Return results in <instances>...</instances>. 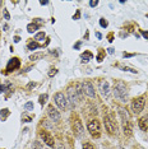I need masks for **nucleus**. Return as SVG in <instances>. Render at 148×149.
<instances>
[{
  "label": "nucleus",
  "instance_id": "34",
  "mask_svg": "<svg viewBox=\"0 0 148 149\" xmlns=\"http://www.w3.org/2000/svg\"><path fill=\"white\" fill-rule=\"evenodd\" d=\"M79 47H80V42H77V43H75V46H74V49L77 50V49H79Z\"/></svg>",
  "mask_w": 148,
  "mask_h": 149
},
{
  "label": "nucleus",
  "instance_id": "31",
  "mask_svg": "<svg viewBox=\"0 0 148 149\" xmlns=\"http://www.w3.org/2000/svg\"><path fill=\"white\" fill-rule=\"evenodd\" d=\"M107 38H109L110 42H112V41H114V40H112V38H114V35H112V33H110V35L107 36Z\"/></svg>",
  "mask_w": 148,
  "mask_h": 149
},
{
  "label": "nucleus",
  "instance_id": "23",
  "mask_svg": "<svg viewBox=\"0 0 148 149\" xmlns=\"http://www.w3.org/2000/svg\"><path fill=\"white\" fill-rule=\"evenodd\" d=\"M22 120H24L26 123H29V121L32 120V117L28 116V115H26V113H23V115H22Z\"/></svg>",
  "mask_w": 148,
  "mask_h": 149
},
{
  "label": "nucleus",
  "instance_id": "38",
  "mask_svg": "<svg viewBox=\"0 0 148 149\" xmlns=\"http://www.w3.org/2000/svg\"><path fill=\"white\" fill-rule=\"evenodd\" d=\"M4 91V87H1V84H0V92H3Z\"/></svg>",
  "mask_w": 148,
  "mask_h": 149
},
{
  "label": "nucleus",
  "instance_id": "17",
  "mask_svg": "<svg viewBox=\"0 0 148 149\" xmlns=\"http://www.w3.org/2000/svg\"><path fill=\"white\" fill-rule=\"evenodd\" d=\"M40 46H41V45H40L37 41H31V42L28 43V49L29 50H36V49H38Z\"/></svg>",
  "mask_w": 148,
  "mask_h": 149
},
{
  "label": "nucleus",
  "instance_id": "4",
  "mask_svg": "<svg viewBox=\"0 0 148 149\" xmlns=\"http://www.w3.org/2000/svg\"><path fill=\"white\" fill-rule=\"evenodd\" d=\"M72 130L75 136L80 138L83 135V125H82V121H80V118L77 116V115H73L72 117Z\"/></svg>",
  "mask_w": 148,
  "mask_h": 149
},
{
  "label": "nucleus",
  "instance_id": "6",
  "mask_svg": "<svg viewBox=\"0 0 148 149\" xmlns=\"http://www.w3.org/2000/svg\"><path fill=\"white\" fill-rule=\"evenodd\" d=\"M87 127H88V131L89 134L92 135L93 138H100L101 136V126H100V121L95 118V120H91L88 125H87Z\"/></svg>",
  "mask_w": 148,
  "mask_h": 149
},
{
  "label": "nucleus",
  "instance_id": "36",
  "mask_svg": "<svg viewBox=\"0 0 148 149\" xmlns=\"http://www.w3.org/2000/svg\"><path fill=\"white\" fill-rule=\"evenodd\" d=\"M14 41H15V42H19V41H21V38H19V37H15Z\"/></svg>",
  "mask_w": 148,
  "mask_h": 149
},
{
  "label": "nucleus",
  "instance_id": "33",
  "mask_svg": "<svg viewBox=\"0 0 148 149\" xmlns=\"http://www.w3.org/2000/svg\"><path fill=\"white\" fill-rule=\"evenodd\" d=\"M142 35H143L144 37H146L147 40H148V32H147V31H142Z\"/></svg>",
  "mask_w": 148,
  "mask_h": 149
},
{
  "label": "nucleus",
  "instance_id": "9",
  "mask_svg": "<svg viewBox=\"0 0 148 149\" xmlns=\"http://www.w3.org/2000/svg\"><path fill=\"white\" fill-rule=\"evenodd\" d=\"M40 135H41V138H42V140L45 141L46 144L49 145V147H55V140H54V138H52V135L49 133V131H46V130H42L41 133H40Z\"/></svg>",
  "mask_w": 148,
  "mask_h": 149
},
{
  "label": "nucleus",
  "instance_id": "11",
  "mask_svg": "<svg viewBox=\"0 0 148 149\" xmlns=\"http://www.w3.org/2000/svg\"><path fill=\"white\" fill-rule=\"evenodd\" d=\"M98 89L102 97H109V93H110V87H109V83L106 80H100L98 82Z\"/></svg>",
  "mask_w": 148,
  "mask_h": 149
},
{
  "label": "nucleus",
  "instance_id": "8",
  "mask_svg": "<svg viewBox=\"0 0 148 149\" xmlns=\"http://www.w3.org/2000/svg\"><path fill=\"white\" fill-rule=\"evenodd\" d=\"M82 92L84 93L87 97H89V98H95V97H96L93 84L91 83L89 80H84V82L82 83Z\"/></svg>",
  "mask_w": 148,
  "mask_h": 149
},
{
  "label": "nucleus",
  "instance_id": "28",
  "mask_svg": "<svg viewBox=\"0 0 148 149\" xmlns=\"http://www.w3.org/2000/svg\"><path fill=\"white\" fill-rule=\"evenodd\" d=\"M33 149H41V145H40L38 141H35V143H33Z\"/></svg>",
  "mask_w": 148,
  "mask_h": 149
},
{
  "label": "nucleus",
  "instance_id": "15",
  "mask_svg": "<svg viewBox=\"0 0 148 149\" xmlns=\"http://www.w3.org/2000/svg\"><path fill=\"white\" fill-rule=\"evenodd\" d=\"M38 24H37V23H35V22H33V23H29V24L28 26H27V31H28L29 33H33V32H35V31H37V29H38Z\"/></svg>",
  "mask_w": 148,
  "mask_h": 149
},
{
  "label": "nucleus",
  "instance_id": "5",
  "mask_svg": "<svg viewBox=\"0 0 148 149\" xmlns=\"http://www.w3.org/2000/svg\"><path fill=\"white\" fill-rule=\"evenodd\" d=\"M144 104H146V97L144 96H140V97H137L132 101V111L134 115H138L143 111L144 108Z\"/></svg>",
  "mask_w": 148,
  "mask_h": 149
},
{
  "label": "nucleus",
  "instance_id": "13",
  "mask_svg": "<svg viewBox=\"0 0 148 149\" xmlns=\"http://www.w3.org/2000/svg\"><path fill=\"white\" fill-rule=\"evenodd\" d=\"M138 124H139V127L142 129L143 131H146L147 129H148V117H147V116L142 117L139 121H138Z\"/></svg>",
  "mask_w": 148,
  "mask_h": 149
},
{
  "label": "nucleus",
  "instance_id": "37",
  "mask_svg": "<svg viewBox=\"0 0 148 149\" xmlns=\"http://www.w3.org/2000/svg\"><path fill=\"white\" fill-rule=\"evenodd\" d=\"M109 54H114V49H109Z\"/></svg>",
  "mask_w": 148,
  "mask_h": 149
},
{
  "label": "nucleus",
  "instance_id": "32",
  "mask_svg": "<svg viewBox=\"0 0 148 149\" xmlns=\"http://www.w3.org/2000/svg\"><path fill=\"white\" fill-rule=\"evenodd\" d=\"M35 86H36V83H29L28 86H27V88H28V89H29V88H33Z\"/></svg>",
  "mask_w": 148,
  "mask_h": 149
},
{
  "label": "nucleus",
  "instance_id": "18",
  "mask_svg": "<svg viewBox=\"0 0 148 149\" xmlns=\"http://www.w3.org/2000/svg\"><path fill=\"white\" fill-rule=\"evenodd\" d=\"M41 57H43V54H42V52L33 54V55L29 56V60H32V61H35V60H38V59H41Z\"/></svg>",
  "mask_w": 148,
  "mask_h": 149
},
{
  "label": "nucleus",
  "instance_id": "24",
  "mask_svg": "<svg viewBox=\"0 0 148 149\" xmlns=\"http://www.w3.org/2000/svg\"><path fill=\"white\" fill-rule=\"evenodd\" d=\"M82 149H95V148H93V145L91 143H84L82 145Z\"/></svg>",
  "mask_w": 148,
  "mask_h": 149
},
{
  "label": "nucleus",
  "instance_id": "27",
  "mask_svg": "<svg viewBox=\"0 0 148 149\" xmlns=\"http://www.w3.org/2000/svg\"><path fill=\"white\" fill-rule=\"evenodd\" d=\"M79 17H80V10L78 9V10H77V13H75V14L73 15V19H79Z\"/></svg>",
  "mask_w": 148,
  "mask_h": 149
},
{
  "label": "nucleus",
  "instance_id": "14",
  "mask_svg": "<svg viewBox=\"0 0 148 149\" xmlns=\"http://www.w3.org/2000/svg\"><path fill=\"white\" fill-rule=\"evenodd\" d=\"M92 57H93V54L92 52H89V51H84L80 55V59H82V63H88L89 60H92Z\"/></svg>",
  "mask_w": 148,
  "mask_h": 149
},
{
  "label": "nucleus",
  "instance_id": "26",
  "mask_svg": "<svg viewBox=\"0 0 148 149\" xmlns=\"http://www.w3.org/2000/svg\"><path fill=\"white\" fill-rule=\"evenodd\" d=\"M56 73H58V70H56L55 68H54V69H51V70H50V72H49V77H54Z\"/></svg>",
  "mask_w": 148,
  "mask_h": 149
},
{
  "label": "nucleus",
  "instance_id": "3",
  "mask_svg": "<svg viewBox=\"0 0 148 149\" xmlns=\"http://www.w3.org/2000/svg\"><path fill=\"white\" fill-rule=\"evenodd\" d=\"M103 123H105V127L106 130L109 131V134H116L117 133V125L114 120V116L111 113H105L103 115Z\"/></svg>",
  "mask_w": 148,
  "mask_h": 149
},
{
  "label": "nucleus",
  "instance_id": "10",
  "mask_svg": "<svg viewBox=\"0 0 148 149\" xmlns=\"http://www.w3.org/2000/svg\"><path fill=\"white\" fill-rule=\"evenodd\" d=\"M19 66H21V60H19L18 57H13V59L9 60L8 65H6V70L10 73V72H14V70H17Z\"/></svg>",
  "mask_w": 148,
  "mask_h": 149
},
{
  "label": "nucleus",
  "instance_id": "7",
  "mask_svg": "<svg viewBox=\"0 0 148 149\" xmlns=\"http://www.w3.org/2000/svg\"><path fill=\"white\" fill-rule=\"evenodd\" d=\"M54 101H55L56 106H58L60 110H66L68 108V98L65 97V94H64L63 92H58L54 96Z\"/></svg>",
  "mask_w": 148,
  "mask_h": 149
},
{
  "label": "nucleus",
  "instance_id": "39",
  "mask_svg": "<svg viewBox=\"0 0 148 149\" xmlns=\"http://www.w3.org/2000/svg\"><path fill=\"white\" fill-rule=\"evenodd\" d=\"M1 5H3V3H1V1H0V6H1Z\"/></svg>",
  "mask_w": 148,
  "mask_h": 149
},
{
  "label": "nucleus",
  "instance_id": "12",
  "mask_svg": "<svg viewBox=\"0 0 148 149\" xmlns=\"http://www.w3.org/2000/svg\"><path fill=\"white\" fill-rule=\"evenodd\" d=\"M47 113L50 118H51L52 121H59L60 120V113L59 111H56V108H54V106H49L47 107Z\"/></svg>",
  "mask_w": 148,
  "mask_h": 149
},
{
  "label": "nucleus",
  "instance_id": "29",
  "mask_svg": "<svg viewBox=\"0 0 148 149\" xmlns=\"http://www.w3.org/2000/svg\"><path fill=\"white\" fill-rule=\"evenodd\" d=\"M3 12H4V18H5V19H10V15H9V13H8V10H6V9H4Z\"/></svg>",
  "mask_w": 148,
  "mask_h": 149
},
{
  "label": "nucleus",
  "instance_id": "16",
  "mask_svg": "<svg viewBox=\"0 0 148 149\" xmlns=\"http://www.w3.org/2000/svg\"><path fill=\"white\" fill-rule=\"evenodd\" d=\"M9 113H10V111H9L8 108H4V110L0 111V117H1V120H3V121L6 120V117L9 116Z\"/></svg>",
  "mask_w": 148,
  "mask_h": 149
},
{
  "label": "nucleus",
  "instance_id": "19",
  "mask_svg": "<svg viewBox=\"0 0 148 149\" xmlns=\"http://www.w3.org/2000/svg\"><path fill=\"white\" fill-rule=\"evenodd\" d=\"M47 98H49V96L47 94H41V96H40V104H41V106H43V104H45L46 102H47Z\"/></svg>",
  "mask_w": 148,
  "mask_h": 149
},
{
  "label": "nucleus",
  "instance_id": "21",
  "mask_svg": "<svg viewBox=\"0 0 148 149\" xmlns=\"http://www.w3.org/2000/svg\"><path fill=\"white\" fill-rule=\"evenodd\" d=\"M103 56H105V52H103V50L102 49H100V51H98V55H97V61L101 63L103 60Z\"/></svg>",
  "mask_w": 148,
  "mask_h": 149
},
{
  "label": "nucleus",
  "instance_id": "30",
  "mask_svg": "<svg viewBox=\"0 0 148 149\" xmlns=\"http://www.w3.org/2000/svg\"><path fill=\"white\" fill-rule=\"evenodd\" d=\"M97 4H98V1H97V0H95V1H89L91 6H97Z\"/></svg>",
  "mask_w": 148,
  "mask_h": 149
},
{
  "label": "nucleus",
  "instance_id": "20",
  "mask_svg": "<svg viewBox=\"0 0 148 149\" xmlns=\"http://www.w3.org/2000/svg\"><path fill=\"white\" fill-rule=\"evenodd\" d=\"M43 38H45V32H38V33H37V35L35 36V40H36L37 42H38V41H42Z\"/></svg>",
  "mask_w": 148,
  "mask_h": 149
},
{
  "label": "nucleus",
  "instance_id": "1",
  "mask_svg": "<svg viewBox=\"0 0 148 149\" xmlns=\"http://www.w3.org/2000/svg\"><path fill=\"white\" fill-rule=\"evenodd\" d=\"M114 96L117 100H120L121 102H126L128 100V88L125 86V83L121 80H117L114 83Z\"/></svg>",
  "mask_w": 148,
  "mask_h": 149
},
{
  "label": "nucleus",
  "instance_id": "2",
  "mask_svg": "<svg viewBox=\"0 0 148 149\" xmlns=\"http://www.w3.org/2000/svg\"><path fill=\"white\" fill-rule=\"evenodd\" d=\"M119 115H120V118H121V123H123L124 134H126L128 136H129V135H132V124H130V116H129V113H128L126 108L119 107Z\"/></svg>",
  "mask_w": 148,
  "mask_h": 149
},
{
  "label": "nucleus",
  "instance_id": "35",
  "mask_svg": "<svg viewBox=\"0 0 148 149\" xmlns=\"http://www.w3.org/2000/svg\"><path fill=\"white\" fill-rule=\"evenodd\" d=\"M46 4H49V1H46V0L45 1H41V5H46Z\"/></svg>",
  "mask_w": 148,
  "mask_h": 149
},
{
  "label": "nucleus",
  "instance_id": "22",
  "mask_svg": "<svg viewBox=\"0 0 148 149\" xmlns=\"http://www.w3.org/2000/svg\"><path fill=\"white\" fill-rule=\"evenodd\" d=\"M100 26L102 27V28H106V27L109 26V22H107L105 18H101V19H100Z\"/></svg>",
  "mask_w": 148,
  "mask_h": 149
},
{
  "label": "nucleus",
  "instance_id": "25",
  "mask_svg": "<svg viewBox=\"0 0 148 149\" xmlns=\"http://www.w3.org/2000/svg\"><path fill=\"white\" fill-rule=\"evenodd\" d=\"M24 108L26 110H33V103L32 102H27L24 104Z\"/></svg>",
  "mask_w": 148,
  "mask_h": 149
}]
</instances>
